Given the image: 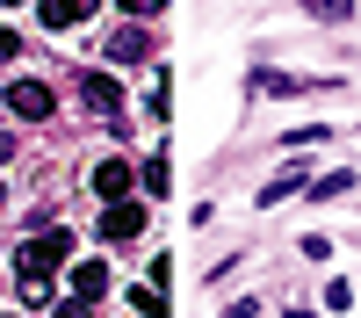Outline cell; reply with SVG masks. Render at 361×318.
Masks as SVG:
<instances>
[{
	"label": "cell",
	"mask_w": 361,
	"mask_h": 318,
	"mask_svg": "<svg viewBox=\"0 0 361 318\" xmlns=\"http://www.w3.org/2000/svg\"><path fill=\"white\" fill-rule=\"evenodd\" d=\"M73 253V231H44V239H29L22 253H15V268H22V282H51V268H58V260H66Z\"/></svg>",
	"instance_id": "obj_1"
},
{
	"label": "cell",
	"mask_w": 361,
	"mask_h": 318,
	"mask_svg": "<svg viewBox=\"0 0 361 318\" xmlns=\"http://www.w3.org/2000/svg\"><path fill=\"white\" fill-rule=\"evenodd\" d=\"M8 109H15V116H29V123H44L58 102H51V87H44V80H8Z\"/></svg>",
	"instance_id": "obj_2"
},
{
	"label": "cell",
	"mask_w": 361,
	"mask_h": 318,
	"mask_svg": "<svg viewBox=\"0 0 361 318\" xmlns=\"http://www.w3.org/2000/svg\"><path fill=\"white\" fill-rule=\"evenodd\" d=\"M137 231H145V210H137L130 195H123V202H109V210H102V239H116V246H123V239H137Z\"/></svg>",
	"instance_id": "obj_3"
},
{
	"label": "cell",
	"mask_w": 361,
	"mask_h": 318,
	"mask_svg": "<svg viewBox=\"0 0 361 318\" xmlns=\"http://www.w3.org/2000/svg\"><path fill=\"white\" fill-rule=\"evenodd\" d=\"M130 181H137V166H130V159H102V166H94V195H109V202H123Z\"/></svg>",
	"instance_id": "obj_4"
},
{
	"label": "cell",
	"mask_w": 361,
	"mask_h": 318,
	"mask_svg": "<svg viewBox=\"0 0 361 318\" xmlns=\"http://www.w3.org/2000/svg\"><path fill=\"white\" fill-rule=\"evenodd\" d=\"M109 58H116V66H137V58H152V37H145L137 22H123V29L109 37Z\"/></svg>",
	"instance_id": "obj_5"
},
{
	"label": "cell",
	"mask_w": 361,
	"mask_h": 318,
	"mask_svg": "<svg viewBox=\"0 0 361 318\" xmlns=\"http://www.w3.org/2000/svg\"><path fill=\"white\" fill-rule=\"evenodd\" d=\"M102 0H37V15H44V29H73V22H87Z\"/></svg>",
	"instance_id": "obj_6"
},
{
	"label": "cell",
	"mask_w": 361,
	"mask_h": 318,
	"mask_svg": "<svg viewBox=\"0 0 361 318\" xmlns=\"http://www.w3.org/2000/svg\"><path fill=\"white\" fill-rule=\"evenodd\" d=\"M80 94H87V109H94V116H116V109H123V87H116L109 73H87Z\"/></svg>",
	"instance_id": "obj_7"
},
{
	"label": "cell",
	"mask_w": 361,
	"mask_h": 318,
	"mask_svg": "<svg viewBox=\"0 0 361 318\" xmlns=\"http://www.w3.org/2000/svg\"><path fill=\"white\" fill-rule=\"evenodd\" d=\"M102 289H109V268H102V260H80V268H73V304H94Z\"/></svg>",
	"instance_id": "obj_8"
},
{
	"label": "cell",
	"mask_w": 361,
	"mask_h": 318,
	"mask_svg": "<svg viewBox=\"0 0 361 318\" xmlns=\"http://www.w3.org/2000/svg\"><path fill=\"white\" fill-rule=\"evenodd\" d=\"M130 318H166V289H130Z\"/></svg>",
	"instance_id": "obj_9"
},
{
	"label": "cell",
	"mask_w": 361,
	"mask_h": 318,
	"mask_svg": "<svg viewBox=\"0 0 361 318\" xmlns=\"http://www.w3.org/2000/svg\"><path fill=\"white\" fill-rule=\"evenodd\" d=\"M137 181H145V195H166V188H173V166H166V159H145Z\"/></svg>",
	"instance_id": "obj_10"
},
{
	"label": "cell",
	"mask_w": 361,
	"mask_h": 318,
	"mask_svg": "<svg viewBox=\"0 0 361 318\" xmlns=\"http://www.w3.org/2000/svg\"><path fill=\"white\" fill-rule=\"evenodd\" d=\"M296 188H304V173H275V181L260 188V202H282V195H296Z\"/></svg>",
	"instance_id": "obj_11"
},
{
	"label": "cell",
	"mask_w": 361,
	"mask_h": 318,
	"mask_svg": "<svg viewBox=\"0 0 361 318\" xmlns=\"http://www.w3.org/2000/svg\"><path fill=\"white\" fill-rule=\"evenodd\" d=\"M311 15H318V22H347L354 0H311Z\"/></svg>",
	"instance_id": "obj_12"
},
{
	"label": "cell",
	"mask_w": 361,
	"mask_h": 318,
	"mask_svg": "<svg viewBox=\"0 0 361 318\" xmlns=\"http://www.w3.org/2000/svg\"><path fill=\"white\" fill-rule=\"evenodd\" d=\"M15 58H22V37H15L8 22H0V66H15Z\"/></svg>",
	"instance_id": "obj_13"
},
{
	"label": "cell",
	"mask_w": 361,
	"mask_h": 318,
	"mask_svg": "<svg viewBox=\"0 0 361 318\" xmlns=\"http://www.w3.org/2000/svg\"><path fill=\"white\" fill-rule=\"evenodd\" d=\"M159 8H166V0H123V15H130V22H145V15H159Z\"/></svg>",
	"instance_id": "obj_14"
},
{
	"label": "cell",
	"mask_w": 361,
	"mask_h": 318,
	"mask_svg": "<svg viewBox=\"0 0 361 318\" xmlns=\"http://www.w3.org/2000/svg\"><path fill=\"white\" fill-rule=\"evenodd\" d=\"M58 318H94V311H87V304H66V311H58Z\"/></svg>",
	"instance_id": "obj_15"
},
{
	"label": "cell",
	"mask_w": 361,
	"mask_h": 318,
	"mask_svg": "<svg viewBox=\"0 0 361 318\" xmlns=\"http://www.w3.org/2000/svg\"><path fill=\"white\" fill-rule=\"evenodd\" d=\"M8 152H15V137H0V159H8Z\"/></svg>",
	"instance_id": "obj_16"
},
{
	"label": "cell",
	"mask_w": 361,
	"mask_h": 318,
	"mask_svg": "<svg viewBox=\"0 0 361 318\" xmlns=\"http://www.w3.org/2000/svg\"><path fill=\"white\" fill-rule=\"evenodd\" d=\"M8 8H22V0H8Z\"/></svg>",
	"instance_id": "obj_17"
}]
</instances>
